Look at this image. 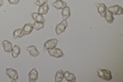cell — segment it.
Returning a JSON list of instances; mask_svg holds the SVG:
<instances>
[{
  "label": "cell",
  "mask_w": 123,
  "mask_h": 82,
  "mask_svg": "<svg viewBox=\"0 0 123 82\" xmlns=\"http://www.w3.org/2000/svg\"><path fill=\"white\" fill-rule=\"evenodd\" d=\"M2 4H3V0H0V7L2 6Z\"/></svg>",
  "instance_id": "cb8c5ba5"
},
{
  "label": "cell",
  "mask_w": 123,
  "mask_h": 82,
  "mask_svg": "<svg viewBox=\"0 0 123 82\" xmlns=\"http://www.w3.org/2000/svg\"><path fill=\"white\" fill-rule=\"evenodd\" d=\"M107 11V6L104 4V3H98V13L101 17H105V13Z\"/></svg>",
  "instance_id": "9c48e42d"
},
{
  "label": "cell",
  "mask_w": 123,
  "mask_h": 82,
  "mask_svg": "<svg viewBox=\"0 0 123 82\" xmlns=\"http://www.w3.org/2000/svg\"><path fill=\"white\" fill-rule=\"evenodd\" d=\"M21 53V47L18 45H14L12 46V49H11V54H12L13 58H17Z\"/></svg>",
  "instance_id": "2e32d148"
},
{
  "label": "cell",
  "mask_w": 123,
  "mask_h": 82,
  "mask_svg": "<svg viewBox=\"0 0 123 82\" xmlns=\"http://www.w3.org/2000/svg\"><path fill=\"white\" fill-rule=\"evenodd\" d=\"M106 19V21H107V23H109V24H112V23L114 22V15L110 13L109 10L107 9V11H106V13H105V17H104Z\"/></svg>",
  "instance_id": "ac0fdd59"
},
{
  "label": "cell",
  "mask_w": 123,
  "mask_h": 82,
  "mask_svg": "<svg viewBox=\"0 0 123 82\" xmlns=\"http://www.w3.org/2000/svg\"><path fill=\"white\" fill-rule=\"evenodd\" d=\"M70 15H71V10H70V7L68 5H66L64 8H62V17H63L64 19H69Z\"/></svg>",
  "instance_id": "ba28073f"
},
{
  "label": "cell",
  "mask_w": 123,
  "mask_h": 82,
  "mask_svg": "<svg viewBox=\"0 0 123 82\" xmlns=\"http://www.w3.org/2000/svg\"><path fill=\"white\" fill-rule=\"evenodd\" d=\"M64 78H66V80L69 81V82H74L76 80L75 75L74 74H72L71 72H69V71L64 72Z\"/></svg>",
  "instance_id": "4fadbf2b"
},
{
  "label": "cell",
  "mask_w": 123,
  "mask_h": 82,
  "mask_svg": "<svg viewBox=\"0 0 123 82\" xmlns=\"http://www.w3.org/2000/svg\"><path fill=\"white\" fill-rule=\"evenodd\" d=\"M9 4H18L20 2V0H7Z\"/></svg>",
  "instance_id": "603a6c76"
},
{
  "label": "cell",
  "mask_w": 123,
  "mask_h": 82,
  "mask_svg": "<svg viewBox=\"0 0 123 82\" xmlns=\"http://www.w3.org/2000/svg\"><path fill=\"white\" fill-rule=\"evenodd\" d=\"M48 9H49V6L47 4V2L44 3V4H42L39 6V8H38V13H40V14H46L48 13Z\"/></svg>",
  "instance_id": "30bf717a"
},
{
  "label": "cell",
  "mask_w": 123,
  "mask_h": 82,
  "mask_svg": "<svg viewBox=\"0 0 123 82\" xmlns=\"http://www.w3.org/2000/svg\"><path fill=\"white\" fill-rule=\"evenodd\" d=\"M32 31H33V25L32 24H26L24 26V28H23V32H24L25 35H29L32 33Z\"/></svg>",
  "instance_id": "e0dca14e"
},
{
  "label": "cell",
  "mask_w": 123,
  "mask_h": 82,
  "mask_svg": "<svg viewBox=\"0 0 123 82\" xmlns=\"http://www.w3.org/2000/svg\"><path fill=\"white\" fill-rule=\"evenodd\" d=\"M38 79V72L35 68H33L29 73V81L30 82H35Z\"/></svg>",
  "instance_id": "52a82bcc"
},
{
  "label": "cell",
  "mask_w": 123,
  "mask_h": 82,
  "mask_svg": "<svg viewBox=\"0 0 123 82\" xmlns=\"http://www.w3.org/2000/svg\"><path fill=\"white\" fill-rule=\"evenodd\" d=\"M66 5H67V3L65 1H63V0H56V1H55L52 3V6L55 7V8H56V9L64 8Z\"/></svg>",
  "instance_id": "8fae6325"
},
{
  "label": "cell",
  "mask_w": 123,
  "mask_h": 82,
  "mask_svg": "<svg viewBox=\"0 0 123 82\" xmlns=\"http://www.w3.org/2000/svg\"><path fill=\"white\" fill-rule=\"evenodd\" d=\"M46 2H47V0H37V1L35 2V4L38 5V6H40V5L44 4V3H46Z\"/></svg>",
  "instance_id": "7402d4cb"
},
{
  "label": "cell",
  "mask_w": 123,
  "mask_h": 82,
  "mask_svg": "<svg viewBox=\"0 0 123 82\" xmlns=\"http://www.w3.org/2000/svg\"><path fill=\"white\" fill-rule=\"evenodd\" d=\"M32 25H33V29H35V30H41L44 27L43 23H39V22H35Z\"/></svg>",
  "instance_id": "44dd1931"
},
{
  "label": "cell",
  "mask_w": 123,
  "mask_h": 82,
  "mask_svg": "<svg viewBox=\"0 0 123 82\" xmlns=\"http://www.w3.org/2000/svg\"><path fill=\"white\" fill-rule=\"evenodd\" d=\"M2 46L3 49H4L5 52H11V49H12V45L8 40H3L2 42Z\"/></svg>",
  "instance_id": "7c38bea8"
},
{
  "label": "cell",
  "mask_w": 123,
  "mask_h": 82,
  "mask_svg": "<svg viewBox=\"0 0 123 82\" xmlns=\"http://www.w3.org/2000/svg\"><path fill=\"white\" fill-rule=\"evenodd\" d=\"M67 27H68V22H67V19H64L63 22H61L60 24L55 27V33H56L57 35L64 33L65 30L67 29Z\"/></svg>",
  "instance_id": "7a4b0ae2"
},
{
  "label": "cell",
  "mask_w": 123,
  "mask_h": 82,
  "mask_svg": "<svg viewBox=\"0 0 123 82\" xmlns=\"http://www.w3.org/2000/svg\"><path fill=\"white\" fill-rule=\"evenodd\" d=\"M98 75L99 78H102L104 80L110 81L112 80V73H111L110 70L108 69H99L98 70Z\"/></svg>",
  "instance_id": "6da1fadb"
},
{
  "label": "cell",
  "mask_w": 123,
  "mask_h": 82,
  "mask_svg": "<svg viewBox=\"0 0 123 82\" xmlns=\"http://www.w3.org/2000/svg\"><path fill=\"white\" fill-rule=\"evenodd\" d=\"M57 42H59L57 39H49V40H47L44 43V48L46 50H48V49H51L53 47H55L56 44H57Z\"/></svg>",
  "instance_id": "8992f818"
},
{
  "label": "cell",
  "mask_w": 123,
  "mask_h": 82,
  "mask_svg": "<svg viewBox=\"0 0 123 82\" xmlns=\"http://www.w3.org/2000/svg\"><path fill=\"white\" fill-rule=\"evenodd\" d=\"M6 75L8 76L12 81L18 80V71H15L14 69L7 68L6 69Z\"/></svg>",
  "instance_id": "5b68a950"
},
{
  "label": "cell",
  "mask_w": 123,
  "mask_h": 82,
  "mask_svg": "<svg viewBox=\"0 0 123 82\" xmlns=\"http://www.w3.org/2000/svg\"><path fill=\"white\" fill-rule=\"evenodd\" d=\"M32 18L34 19V21H35V22L43 23V24H44V22H45L44 17H43V15H42V14L38 13H32Z\"/></svg>",
  "instance_id": "5bb4252c"
},
{
  "label": "cell",
  "mask_w": 123,
  "mask_h": 82,
  "mask_svg": "<svg viewBox=\"0 0 123 82\" xmlns=\"http://www.w3.org/2000/svg\"><path fill=\"white\" fill-rule=\"evenodd\" d=\"M63 79H64V71L63 70H59V71L55 73V82H61Z\"/></svg>",
  "instance_id": "d6986e66"
},
{
  "label": "cell",
  "mask_w": 123,
  "mask_h": 82,
  "mask_svg": "<svg viewBox=\"0 0 123 82\" xmlns=\"http://www.w3.org/2000/svg\"><path fill=\"white\" fill-rule=\"evenodd\" d=\"M24 32H23V29H17L14 30L13 32V38H21L24 36Z\"/></svg>",
  "instance_id": "ffe728a7"
},
{
  "label": "cell",
  "mask_w": 123,
  "mask_h": 82,
  "mask_svg": "<svg viewBox=\"0 0 123 82\" xmlns=\"http://www.w3.org/2000/svg\"><path fill=\"white\" fill-rule=\"evenodd\" d=\"M108 10H109L113 15H115V14L120 15V14L123 13V8L120 5H112V6L108 7Z\"/></svg>",
  "instance_id": "3957f363"
},
{
  "label": "cell",
  "mask_w": 123,
  "mask_h": 82,
  "mask_svg": "<svg viewBox=\"0 0 123 82\" xmlns=\"http://www.w3.org/2000/svg\"><path fill=\"white\" fill-rule=\"evenodd\" d=\"M47 51L53 57H57V58H59V57H62L64 56V53H63V51H62V49L56 48V47H53L51 49H48Z\"/></svg>",
  "instance_id": "277c9868"
},
{
  "label": "cell",
  "mask_w": 123,
  "mask_h": 82,
  "mask_svg": "<svg viewBox=\"0 0 123 82\" xmlns=\"http://www.w3.org/2000/svg\"><path fill=\"white\" fill-rule=\"evenodd\" d=\"M27 50L29 51V53L33 57H38L39 56V51L37 50V48L35 47V46H33V45H31V46H29L28 48H27Z\"/></svg>",
  "instance_id": "9a60e30c"
}]
</instances>
